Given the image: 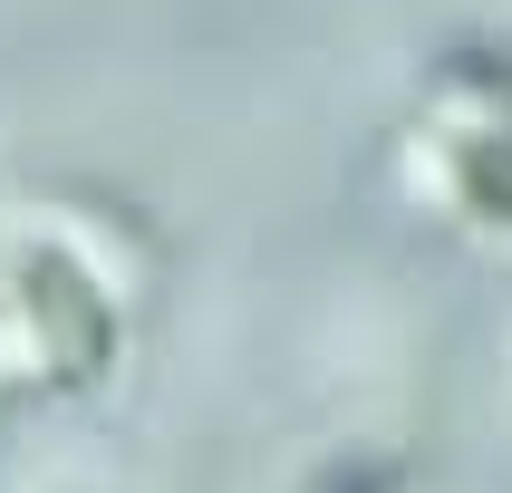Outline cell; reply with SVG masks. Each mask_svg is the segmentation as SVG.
Here are the masks:
<instances>
[{
	"label": "cell",
	"mask_w": 512,
	"mask_h": 493,
	"mask_svg": "<svg viewBox=\"0 0 512 493\" xmlns=\"http://www.w3.org/2000/svg\"><path fill=\"white\" fill-rule=\"evenodd\" d=\"M455 184H464V203H474L484 223H512V126L455 145Z\"/></svg>",
	"instance_id": "2"
},
{
	"label": "cell",
	"mask_w": 512,
	"mask_h": 493,
	"mask_svg": "<svg viewBox=\"0 0 512 493\" xmlns=\"http://www.w3.org/2000/svg\"><path fill=\"white\" fill-rule=\"evenodd\" d=\"M20 310H29V329H39V348H49V368L68 377V387L107 377V358H116V300L87 281L78 252L29 242V252H20Z\"/></svg>",
	"instance_id": "1"
},
{
	"label": "cell",
	"mask_w": 512,
	"mask_h": 493,
	"mask_svg": "<svg viewBox=\"0 0 512 493\" xmlns=\"http://www.w3.org/2000/svg\"><path fill=\"white\" fill-rule=\"evenodd\" d=\"M397 484H406L397 455H339V464H319L310 493H397Z\"/></svg>",
	"instance_id": "4"
},
{
	"label": "cell",
	"mask_w": 512,
	"mask_h": 493,
	"mask_svg": "<svg viewBox=\"0 0 512 493\" xmlns=\"http://www.w3.org/2000/svg\"><path fill=\"white\" fill-rule=\"evenodd\" d=\"M445 87H464V97H493V107L512 116V58H503V49H455V58H445Z\"/></svg>",
	"instance_id": "3"
}]
</instances>
